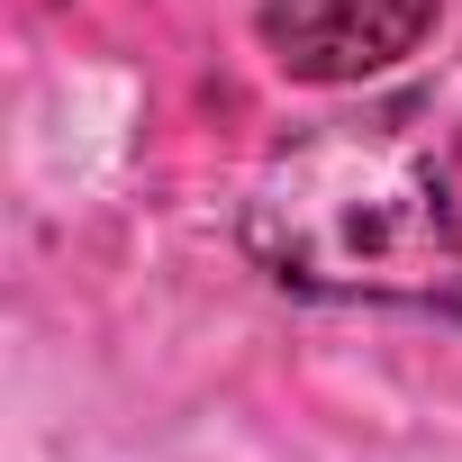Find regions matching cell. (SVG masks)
<instances>
[{
	"label": "cell",
	"instance_id": "cell-1",
	"mask_svg": "<svg viewBox=\"0 0 462 462\" xmlns=\"http://www.w3.org/2000/svg\"><path fill=\"white\" fill-rule=\"evenodd\" d=\"M245 254L300 300L462 318V208L399 127H318L263 163Z\"/></svg>",
	"mask_w": 462,
	"mask_h": 462
},
{
	"label": "cell",
	"instance_id": "cell-2",
	"mask_svg": "<svg viewBox=\"0 0 462 462\" xmlns=\"http://www.w3.org/2000/svg\"><path fill=\"white\" fill-rule=\"evenodd\" d=\"M435 10L444 0H263L254 37L291 82L345 91V82H372V73L408 64L435 37Z\"/></svg>",
	"mask_w": 462,
	"mask_h": 462
}]
</instances>
